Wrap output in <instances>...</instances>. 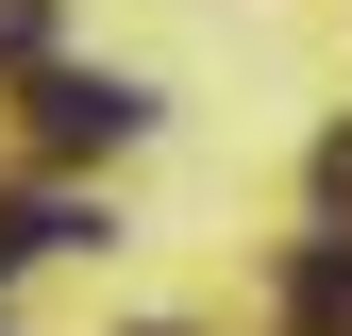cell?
Returning <instances> with one entry per match:
<instances>
[{"label":"cell","mask_w":352,"mask_h":336,"mask_svg":"<svg viewBox=\"0 0 352 336\" xmlns=\"http://www.w3.org/2000/svg\"><path fill=\"white\" fill-rule=\"evenodd\" d=\"M135 84H118V67H34V135H51V151H118V135H135Z\"/></svg>","instance_id":"obj_1"},{"label":"cell","mask_w":352,"mask_h":336,"mask_svg":"<svg viewBox=\"0 0 352 336\" xmlns=\"http://www.w3.org/2000/svg\"><path fill=\"white\" fill-rule=\"evenodd\" d=\"M84 235V202H0V252H67Z\"/></svg>","instance_id":"obj_2"},{"label":"cell","mask_w":352,"mask_h":336,"mask_svg":"<svg viewBox=\"0 0 352 336\" xmlns=\"http://www.w3.org/2000/svg\"><path fill=\"white\" fill-rule=\"evenodd\" d=\"M302 319H319V336H352V252H302Z\"/></svg>","instance_id":"obj_3"},{"label":"cell","mask_w":352,"mask_h":336,"mask_svg":"<svg viewBox=\"0 0 352 336\" xmlns=\"http://www.w3.org/2000/svg\"><path fill=\"white\" fill-rule=\"evenodd\" d=\"M319 202H336V219H352V135H336V151H319Z\"/></svg>","instance_id":"obj_4"}]
</instances>
